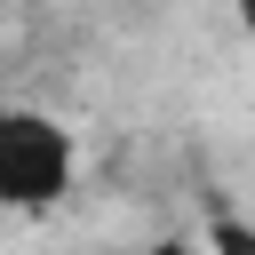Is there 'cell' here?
Segmentation results:
<instances>
[{"label":"cell","mask_w":255,"mask_h":255,"mask_svg":"<svg viewBox=\"0 0 255 255\" xmlns=\"http://www.w3.org/2000/svg\"><path fill=\"white\" fill-rule=\"evenodd\" d=\"M72 167H80V151H72V128L64 120H48L32 104H8L0 112V207L48 215L72 191Z\"/></svg>","instance_id":"6da1fadb"},{"label":"cell","mask_w":255,"mask_h":255,"mask_svg":"<svg viewBox=\"0 0 255 255\" xmlns=\"http://www.w3.org/2000/svg\"><path fill=\"white\" fill-rule=\"evenodd\" d=\"M231 8H239V32L255 40V0H231Z\"/></svg>","instance_id":"277c9868"},{"label":"cell","mask_w":255,"mask_h":255,"mask_svg":"<svg viewBox=\"0 0 255 255\" xmlns=\"http://www.w3.org/2000/svg\"><path fill=\"white\" fill-rule=\"evenodd\" d=\"M199 247H207V255H255V223H247V215H207Z\"/></svg>","instance_id":"7a4b0ae2"},{"label":"cell","mask_w":255,"mask_h":255,"mask_svg":"<svg viewBox=\"0 0 255 255\" xmlns=\"http://www.w3.org/2000/svg\"><path fill=\"white\" fill-rule=\"evenodd\" d=\"M143 255H207V247H199V239H191V231H167V239H151V247H143Z\"/></svg>","instance_id":"3957f363"}]
</instances>
